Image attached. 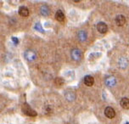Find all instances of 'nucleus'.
I'll use <instances>...</instances> for the list:
<instances>
[{"instance_id":"obj_1","label":"nucleus","mask_w":129,"mask_h":124,"mask_svg":"<svg viewBox=\"0 0 129 124\" xmlns=\"http://www.w3.org/2000/svg\"><path fill=\"white\" fill-rule=\"evenodd\" d=\"M22 109H23L24 113L27 115V116H37V112L35 111H33V110H32L27 104H25L23 105Z\"/></svg>"},{"instance_id":"obj_2","label":"nucleus","mask_w":129,"mask_h":124,"mask_svg":"<svg viewBox=\"0 0 129 124\" xmlns=\"http://www.w3.org/2000/svg\"><path fill=\"white\" fill-rule=\"evenodd\" d=\"M24 56H25V59H26V60H28V61H33L34 59H36L37 54H36V53L33 51V50L29 49V50H26V51L25 52Z\"/></svg>"},{"instance_id":"obj_3","label":"nucleus","mask_w":129,"mask_h":124,"mask_svg":"<svg viewBox=\"0 0 129 124\" xmlns=\"http://www.w3.org/2000/svg\"><path fill=\"white\" fill-rule=\"evenodd\" d=\"M71 58H72L74 60H80L81 58H82V52H81L80 49H74L71 50Z\"/></svg>"},{"instance_id":"obj_4","label":"nucleus","mask_w":129,"mask_h":124,"mask_svg":"<svg viewBox=\"0 0 129 124\" xmlns=\"http://www.w3.org/2000/svg\"><path fill=\"white\" fill-rule=\"evenodd\" d=\"M105 115L106 117L111 119V118H114L115 116H116V111H115V110L113 109L112 107L108 106L105 108Z\"/></svg>"},{"instance_id":"obj_5","label":"nucleus","mask_w":129,"mask_h":124,"mask_svg":"<svg viewBox=\"0 0 129 124\" xmlns=\"http://www.w3.org/2000/svg\"><path fill=\"white\" fill-rule=\"evenodd\" d=\"M97 30H98L100 33H105L108 30V26L105 22L101 21L97 24Z\"/></svg>"},{"instance_id":"obj_6","label":"nucleus","mask_w":129,"mask_h":124,"mask_svg":"<svg viewBox=\"0 0 129 124\" xmlns=\"http://www.w3.org/2000/svg\"><path fill=\"white\" fill-rule=\"evenodd\" d=\"M105 83L108 87H114L116 84V78L113 76H110L105 79Z\"/></svg>"},{"instance_id":"obj_7","label":"nucleus","mask_w":129,"mask_h":124,"mask_svg":"<svg viewBox=\"0 0 129 124\" xmlns=\"http://www.w3.org/2000/svg\"><path fill=\"white\" fill-rule=\"evenodd\" d=\"M116 23L117 26H122L123 25L126 23V18H125V16L122 15H117L116 18Z\"/></svg>"},{"instance_id":"obj_8","label":"nucleus","mask_w":129,"mask_h":124,"mask_svg":"<svg viewBox=\"0 0 129 124\" xmlns=\"http://www.w3.org/2000/svg\"><path fill=\"white\" fill-rule=\"evenodd\" d=\"M19 15L20 16H23V17H26L29 15V10L25 6H21L20 7L19 9Z\"/></svg>"},{"instance_id":"obj_9","label":"nucleus","mask_w":129,"mask_h":124,"mask_svg":"<svg viewBox=\"0 0 129 124\" xmlns=\"http://www.w3.org/2000/svg\"><path fill=\"white\" fill-rule=\"evenodd\" d=\"M93 82H94V79H93V77H92V76L87 75V76H86V77H84V83L86 84L87 86L91 87L92 85L93 84Z\"/></svg>"},{"instance_id":"obj_10","label":"nucleus","mask_w":129,"mask_h":124,"mask_svg":"<svg viewBox=\"0 0 129 124\" xmlns=\"http://www.w3.org/2000/svg\"><path fill=\"white\" fill-rule=\"evenodd\" d=\"M121 106L123 108V109H129V99L127 98H122L121 100Z\"/></svg>"},{"instance_id":"obj_11","label":"nucleus","mask_w":129,"mask_h":124,"mask_svg":"<svg viewBox=\"0 0 129 124\" xmlns=\"http://www.w3.org/2000/svg\"><path fill=\"white\" fill-rule=\"evenodd\" d=\"M55 18H56V20H58V21H59V22L64 21V13L62 12L61 10H58L56 13H55Z\"/></svg>"},{"instance_id":"obj_12","label":"nucleus","mask_w":129,"mask_h":124,"mask_svg":"<svg viewBox=\"0 0 129 124\" xmlns=\"http://www.w3.org/2000/svg\"><path fill=\"white\" fill-rule=\"evenodd\" d=\"M40 11H41V14H42L43 15H44V16H47V15H49V13H50L49 8H48V7L47 5H43V6H41Z\"/></svg>"},{"instance_id":"obj_13","label":"nucleus","mask_w":129,"mask_h":124,"mask_svg":"<svg viewBox=\"0 0 129 124\" xmlns=\"http://www.w3.org/2000/svg\"><path fill=\"white\" fill-rule=\"evenodd\" d=\"M78 38L80 39L81 42H84L87 39V33L84 31H81L78 33Z\"/></svg>"},{"instance_id":"obj_14","label":"nucleus","mask_w":129,"mask_h":124,"mask_svg":"<svg viewBox=\"0 0 129 124\" xmlns=\"http://www.w3.org/2000/svg\"><path fill=\"white\" fill-rule=\"evenodd\" d=\"M54 83L56 84L57 86H61V85L64 83V80L62 78H60V77H57L54 81Z\"/></svg>"},{"instance_id":"obj_15","label":"nucleus","mask_w":129,"mask_h":124,"mask_svg":"<svg viewBox=\"0 0 129 124\" xmlns=\"http://www.w3.org/2000/svg\"><path fill=\"white\" fill-rule=\"evenodd\" d=\"M35 30H37V31H39L40 33H44V30L43 29V27H42V26H41L39 23H37V24L35 25Z\"/></svg>"},{"instance_id":"obj_16","label":"nucleus","mask_w":129,"mask_h":124,"mask_svg":"<svg viewBox=\"0 0 129 124\" xmlns=\"http://www.w3.org/2000/svg\"><path fill=\"white\" fill-rule=\"evenodd\" d=\"M12 41H13V43H15V45H17L18 43H19V40H18V38H15V37H13V38H12Z\"/></svg>"},{"instance_id":"obj_17","label":"nucleus","mask_w":129,"mask_h":124,"mask_svg":"<svg viewBox=\"0 0 129 124\" xmlns=\"http://www.w3.org/2000/svg\"><path fill=\"white\" fill-rule=\"evenodd\" d=\"M125 124H129V122H126Z\"/></svg>"}]
</instances>
